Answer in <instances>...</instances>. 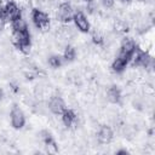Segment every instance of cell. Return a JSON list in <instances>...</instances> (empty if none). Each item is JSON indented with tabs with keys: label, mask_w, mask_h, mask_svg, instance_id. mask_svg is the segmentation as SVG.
<instances>
[{
	"label": "cell",
	"mask_w": 155,
	"mask_h": 155,
	"mask_svg": "<svg viewBox=\"0 0 155 155\" xmlns=\"http://www.w3.org/2000/svg\"><path fill=\"white\" fill-rule=\"evenodd\" d=\"M11 42L19 51L27 52L28 48H30V44H31V36H30L29 29H25V30H12Z\"/></svg>",
	"instance_id": "6da1fadb"
},
{
	"label": "cell",
	"mask_w": 155,
	"mask_h": 155,
	"mask_svg": "<svg viewBox=\"0 0 155 155\" xmlns=\"http://www.w3.org/2000/svg\"><path fill=\"white\" fill-rule=\"evenodd\" d=\"M31 21L38 30L46 31L47 29H50V16L41 8L31 10Z\"/></svg>",
	"instance_id": "7a4b0ae2"
},
{
	"label": "cell",
	"mask_w": 155,
	"mask_h": 155,
	"mask_svg": "<svg viewBox=\"0 0 155 155\" xmlns=\"http://www.w3.org/2000/svg\"><path fill=\"white\" fill-rule=\"evenodd\" d=\"M73 6L69 2H62L59 4V6L56 10V18L58 22L63 23V24H68L70 21H73Z\"/></svg>",
	"instance_id": "3957f363"
},
{
	"label": "cell",
	"mask_w": 155,
	"mask_h": 155,
	"mask_svg": "<svg viewBox=\"0 0 155 155\" xmlns=\"http://www.w3.org/2000/svg\"><path fill=\"white\" fill-rule=\"evenodd\" d=\"M22 17V8L15 2V1H8L5 5V17L4 21L5 23H11L18 18Z\"/></svg>",
	"instance_id": "277c9868"
},
{
	"label": "cell",
	"mask_w": 155,
	"mask_h": 155,
	"mask_svg": "<svg viewBox=\"0 0 155 155\" xmlns=\"http://www.w3.org/2000/svg\"><path fill=\"white\" fill-rule=\"evenodd\" d=\"M10 117H11V125L13 128L16 130H21L23 128V126L25 125V116H24V113L23 110L17 105L15 104L10 111Z\"/></svg>",
	"instance_id": "5b68a950"
},
{
	"label": "cell",
	"mask_w": 155,
	"mask_h": 155,
	"mask_svg": "<svg viewBox=\"0 0 155 155\" xmlns=\"http://www.w3.org/2000/svg\"><path fill=\"white\" fill-rule=\"evenodd\" d=\"M73 21H74V24L79 31H81V33H88L90 31V29H91L90 21L87 19V17L85 16V13L82 11H75L73 15Z\"/></svg>",
	"instance_id": "8992f818"
},
{
	"label": "cell",
	"mask_w": 155,
	"mask_h": 155,
	"mask_svg": "<svg viewBox=\"0 0 155 155\" xmlns=\"http://www.w3.org/2000/svg\"><path fill=\"white\" fill-rule=\"evenodd\" d=\"M48 109L51 110L52 114L54 115H61L64 109H65V103L63 101V98L58 94H54L50 98L48 101Z\"/></svg>",
	"instance_id": "52a82bcc"
},
{
	"label": "cell",
	"mask_w": 155,
	"mask_h": 155,
	"mask_svg": "<svg viewBox=\"0 0 155 155\" xmlns=\"http://www.w3.org/2000/svg\"><path fill=\"white\" fill-rule=\"evenodd\" d=\"M114 132L110 126L108 125H102L97 132V140L101 144H109L113 140Z\"/></svg>",
	"instance_id": "ba28073f"
},
{
	"label": "cell",
	"mask_w": 155,
	"mask_h": 155,
	"mask_svg": "<svg viewBox=\"0 0 155 155\" xmlns=\"http://www.w3.org/2000/svg\"><path fill=\"white\" fill-rule=\"evenodd\" d=\"M136 42H134V40H132V39H130V38H126V39H124L122 40V42H121V46H120V54H124V56H126V57H128L130 59H131V56H132V53L134 52V50H136Z\"/></svg>",
	"instance_id": "9c48e42d"
},
{
	"label": "cell",
	"mask_w": 155,
	"mask_h": 155,
	"mask_svg": "<svg viewBox=\"0 0 155 155\" xmlns=\"http://www.w3.org/2000/svg\"><path fill=\"white\" fill-rule=\"evenodd\" d=\"M107 99L113 104H120L122 99V94L120 88L116 85H111L107 88Z\"/></svg>",
	"instance_id": "30bf717a"
},
{
	"label": "cell",
	"mask_w": 155,
	"mask_h": 155,
	"mask_svg": "<svg viewBox=\"0 0 155 155\" xmlns=\"http://www.w3.org/2000/svg\"><path fill=\"white\" fill-rule=\"evenodd\" d=\"M128 62H130V58H128V57H126V56L119 53V56H117V57L113 61V63H111V69H113V71H114V73H122V71L125 70L126 65L128 64Z\"/></svg>",
	"instance_id": "8fae6325"
},
{
	"label": "cell",
	"mask_w": 155,
	"mask_h": 155,
	"mask_svg": "<svg viewBox=\"0 0 155 155\" xmlns=\"http://www.w3.org/2000/svg\"><path fill=\"white\" fill-rule=\"evenodd\" d=\"M61 115H62V122L65 127H71L78 120V115L73 109H67L65 108L64 111Z\"/></svg>",
	"instance_id": "7c38bea8"
},
{
	"label": "cell",
	"mask_w": 155,
	"mask_h": 155,
	"mask_svg": "<svg viewBox=\"0 0 155 155\" xmlns=\"http://www.w3.org/2000/svg\"><path fill=\"white\" fill-rule=\"evenodd\" d=\"M113 29L116 34H125L128 31V24L124 19H115L113 22Z\"/></svg>",
	"instance_id": "4fadbf2b"
},
{
	"label": "cell",
	"mask_w": 155,
	"mask_h": 155,
	"mask_svg": "<svg viewBox=\"0 0 155 155\" xmlns=\"http://www.w3.org/2000/svg\"><path fill=\"white\" fill-rule=\"evenodd\" d=\"M76 57V50L71 45H65L63 51V59L67 62H73Z\"/></svg>",
	"instance_id": "5bb4252c"
},
{
	"label": "cell",
	"mask_w": 155,
	"mask_h": 155,
	"mask_svg": "<svg viewBox=\"0 0 155 155\" xmlns=\"http://www.w3.org/2000/svg\"><path fill=\"white\" fill-rule=\"evenodd\" d=\"M91 39H92V42L97 46L104 45V41H105V38H104V35L102 34V31L99 29H94L91 33Z\"/></svg>",
	"instance_id": "9a60e30c"
},
{
	"label": "cell",
	"mask_w": 155,
	"mask_h": 155,
	"mask_svg": "<svg viewBox=\"0 0 155 155\" xmlns=\"http://www.w3.org/2000/svg\"><path fill=\"white\" fill-rule=\"evenodd\" d=\"M47 63H48V65H50L51 68L57 69V68L62 67V64H63V58H62L59 54H52V56L48 57Z\"/></svg>",
	"instance_id": "2e32d148"
},
{
	"label": "cell",
	"mask_w": 155,
	"mask_h": 155,
	"mask_svg": "<svg viewBox=\"0 0 155 155\" xmlns=\"http://www.w3.org/2000/svg\"><path fill=\"white\" fill-rule=\"evenodd\" d=\"M11 27H12V30H25V29H28V24L22 17L11 22Z\"/></svg>",
	"instance_id": "e0dca14e"
},
{
	"label": "cell",
	"mask_w": 155,
	"mask_h": 155,
	"mask_svg": "<svg viewBox=\"0 0 155 155\" xmlns=\"http://www.w3.org/2000/svg\"><path fill=\"white\" fill-rule=\"evenodd\" d=\"M101 1H102V5L105 8H111L115 4V0H101Z\"/></svg>",
	"instance_id": "ac0fdd59"
},
{
	"label": "cell",
	"mask_w": 155,
	"mask_h": 155,
	"mask_svg": "<svg viewBox=\"0 0 155 155\" xmlns=\"http://www.w3.org/2000/svg\"><path fill=\"white\" fill-rule=\"evenodd\" d=\"M4 17H5V6L0 2V21L1 22L4 21Z\"/></svg>",
	"instance_id": "d6986e66"
},
{
	"label": "cell",
	"mask_w": 155,
	"mask_h": 155,
	"mask_svg": "<svg viewBox=\"0 0 155 155\" xmlns=\"http://www.w3.org/2000/svg\"><path fill=\"white\" fill-rule=\"evenodd\" d=\"M4 97H5V92H4V90L0 87V102L4 99Z\"/></svg>",
	"instance_id": "ffe728a7"
},
{
	"label": "cell",
	"mask_w": 155,
	"mask_h": 155,
	"mask_svg": "<svg viewBox=\"0 0 155 155\" xmlns=\"http://www.w3.org/2000/svg\"><path fill=\"white\" fill-rule=\"evenodd\" d=\"M116 154H117V155H121V154H127V150H119V151H116Z\"/></svg>",
	"instance_id": "44dd1931"
},
{
	"label": "cell",
	"mask_w": 155,
	"mask_h": 155,
	"mask_svg": "<svg viewBox=\"0 0 155 155\" xmlns=\"http://www.w3.org/2000/svg\"><path fill=\"white\" fill-rule=\"evenodd\" d=\"M131 1H132V0H121V2H122V4H126V5H127V4H131Z\"/></svg>",
	"instance_id": "7402d4cb"
},
{
	"label": "cell",
	"mask_w": 155,
	"mask_h": 155,
	"mask_svg": "<svg viewBox=\"0 0 155 155\" xmlns=\"http://www.w3.org/2000/svg\"><path fill=\"white\" fill-rule=\"evenodd\" d=\"M84 1H86V2H88V1H92V0H84Z\"/></svg>",
	"instance_id": "603a6c76"
}]
</instances>
